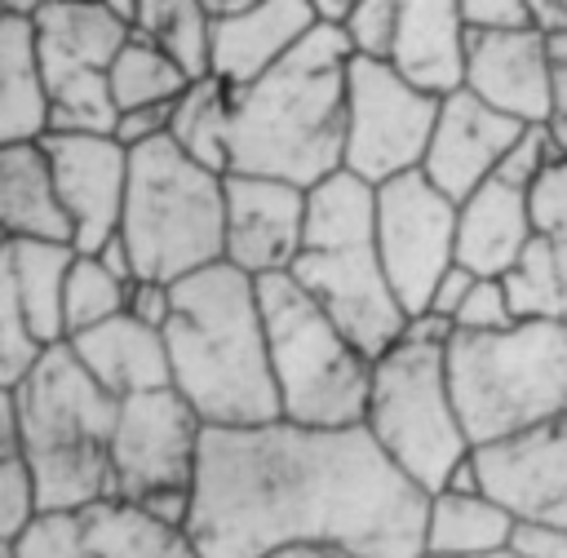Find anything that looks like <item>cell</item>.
<instances>
[{"label":"cell","mask_w":567,"mask_h":558,"mask_svg":"<svg viewBox=\"0 0 567 558\" xmlns=\"http://www.w3.org/2000/svg\"><path fill=\"white\" fill-rule=\"evenodd\" d=\"M40 514V492L31 478V465L18 456H0V540L13 545Z\"/></svg>","instance_id":"35"},{"label":"cell","mask_w":567,"mask_h":558,"mask_svg":"<svg viewBox=\"0 0 567 558\" xmlns=\"http://www.w3.org/2000/svg\"><path fill=\"white\" fill-rule=\"evenodd\" d=\"M102 4H106L115 18H124V22L133 27V18H137V4H142V0H102Z\"/></svg>","instance_id":"50"},{"label":"cell","mask_w":567,"mask_h":558,"mask_svg":"<svg viewBox=\"0 0 567 558\" xmlns=\"http://www.w3.org/2000/svg\"><path fill=\"white\" fill-rule=\"evenodd\" d=\"M49 133V93L35 58L31 13H0V146Z\"/></svg>","instance_id":"25"},{"label":"cell","mask_w":567,"mask_h":558,"mask_svg":"<svg viewBox=\"0 0 567 558\" xmlns=\"http://www.w3.org/2000/svg\"><path fill=\"white\" fill-rule=\"evenodd\" d=\"M266 558H368V554L354 545H341V540H292Z\"/></svg>","instance_id":"45"},{"label":"cell","mask_w":567,"mask_h":558,"mask_svg":"<svg viewBox=\"0 0 567 558\" xmlns=\"http://www.w3.org/2000/svg\"><path fill=\"white\" fill-rule=\"evenodd\" d=\"M66 345L89 368V376L115 399L173 385L164 328H151L128 310H120V314H111V319H102L93 328L71 332Z\"/></svg>","instance_id":"21"},{"label":"cell","mask_w":567,"mask_h":558,"mask_svg":"<svg viewBox=\"0 0 567 558\" xmlns=\"http://www.w3.org/2000/svg\"><path fill=\"white\" fill-rule=\"evenodd\" d=\"M434 115L439 93L412 84L390 58H350L341 168L372 186L421 168Z\"/></svg>","instance_id":"12"},{"label":"cell","mask_w":567,"mask_h":558,"mask_svg":"<svg viewBox=\"0 0 567 558\" xmlns=\"http://www.w3.org/2000/svg\"><path fill=\"white\" fill-rule=\"evenodd\" d=\"M257 297L279 416L297 425H363L372 354H363L288 270L261 275Z\"/></svg>","instance_id":"9"},{"label":"cell","mask_w":567,"mask_h":558,"mask_svg":"<svg viewBox=\"0 0 567 558\" xmlns=\"http://www.w3.org/2000/svg\"><path fill=\"white\" fill-rule=\"evenodd\" d=\"M532 22L545 31H567V0H527Z\"/></svg>","instance_id":"47"},{"label":"cell","mask_w":567,"mask_h":558,"mask_svg":"<svg viewBox=\"0 0 567 558\" xmlns=\"http://www.w3.org/2000/svg\"><path fill=\"white\" fill-rule=\"evenodd\" d=\"M377 252L408 319L425 314L439 275L456 261V199L421 168L377 182Z\"/></svg>","instance_id":"13"},{"label":"cell","mask_w":567,"mask_h":558,"mask_svg":"<svg viewBox=\"0 0 567 558\" xmlns=\"http://www.w3.org/2000/svg\"><path fill=\"white\" fill-rule=\"evenodd\" d=\"M470 22L456 0H399L390 62L430 93H452L465 80Z\"/></svg>","instance_id":"23"},{"label":"cell","mask_w":567,"mask_h":558,"mask_svg":"<svg viewBox=\"0 0 567 558\" xmlns=\"http://www.w3.org/2000/svg\"><path fill=\"white\" fill-rule=\"evenodd\" d=\"M40 350L44 345L35 341V332H31L27 314H22V301H18L9 235L0 230V385H18Z\"/></svg>","instance_id":"33"},{"label":"cell","mask_w":567,"mask_h":558,"mask_svg":"<svg viewBox=\"0 0 567 558\" xmlns=\"http://www.w3.org/2000/svg\"><path fill=\"white\" fill-rule=\"evenodd\" d=\"M319 22L315 0H257L248 9L213 18V62L208 71L226 84H248L275 66L310 27Z\"/></svg>","instance_id":"20"},{"label":"cell","mask_w":567,"mask_h":558,"mask_svg":"<svg viewBox=\"0 0 567 558\" xmlns=\"http://www.w3.org/2000/svg\"><path fill=\"white\" fill-rule=\"evenodd\" d=\"M288 275L372 359L408 328L377 252V186L346 168L306 190V230Z\"/></svg>","instance_id":"4"},{"label":"cell","mask_w":567,"mask_h":558,"mask_svg":"<svg viewBox=\"0 0 567 558\" xmlns=\"http://www.w3.org/2000/svg\"><path fill=\"white\" fill-rule=\"evenodd\" d=\"M168 111H173V102H164V106H128V111H115L111 133L133 151V146L151 142V137L168 133Z\"/></svg>","instance_id":"39"},{"label":"cell","mask_w":567,"mask_h":558,"mask_svg":"<svg viewBox=\"0 0 567 558\" xmlns=\"http://www.w3.org/2000/svg\"><path fill=\"white\" fill-rule=\"evenodd\" d=\"M337 27L354 58H390L394 27H399V0H350Z\"/></svg>","instance_id":"34"},{"label":"cell","mask_w":567,"mask_h":558,"mask_svg":"<svg viewBox=\"0 0 567 558\" xmlns=\"http://www.w3.org/2000/svg\"><path fill=\"white\" fill-rule=\"evenodd\" d=\"M13 252V283H18V301L22 314L35 332L40 345L66 341V275L75 261V244L71 239H9Z\"/></svg>","instance_id":"27"},{"label":"cell","mask_w":567,"mask_h":558,"mask_svg":"<svg viewBox=\"0 0 567 558\" xmlns=\"http://www.w3.org/2000/svg\"><path fill=\"white\" fill-rule=\"evenodd\" d=\"M470 31H496V27H523L532 22L527 0H456Z\"/></svg>","instance_id":"41"},{"label":"cell","mask_w":567,"mask_h":558,"mask_svg":"<svg viewBox=\"0 0 567 558\" xmlns=\"http://www.w3.org/2000/svg\"><path fill=\"white\" fill-rule=\"evenodd\" d=\"M97 257L120 275V279H137V270H133V257H128V248H124V239H120V230L97 248Z\"/></svg>","instance_id":"48"},{"label":"cell","mask_w":567,"mask_h":558,"mask_svg":"<svg viewBox=\"0 0 567 558\" xmlns=\"http://www.w3.org/2000/svg\"><path fill=\"white\" fill-rule=\"evenodd\" d=\"M306 190L284 177L226 168V244L221 261L244 275H284L301 248L306 230Z\"/></svg>","instance_id":"17"},{"label":"cell","mask_w":567,"mask_h":558,"mask_svg":"<svg viewBox=\"0 0 567 558\" xmlns=\"http://www.w3.org/2000/svg\"><path fill=\"white\" fill-rule=\"evenodd\" d=\"M474 270L470 266H461V261H452L443 275H439V283H434V292H430V306H425V314H439V319H447L452 323V314L461 310V301H465V292L474 288Z\"/></svg>","instance_id":"42"},{"label":"cell","mask_w":567,"mask_h":558,"mask_svg":"<svg viewBox=\"0 0 567 558\" xmlns=\"http://www.w3.org/2000/svg\"><path fill=\"white\" fill-rule=\"evenodd\" d=\"M425 500L368 425H204L186 536L199 558H266L292 540L425 558Z\"/></svg>","instance_id":"1"},{"label":"cell","mask_w":567,"mask_h":558,"mask_svg":"<svg viewBox=\"0 0 567 558\" xmlns=\"http://www.w3.org/2000/svg\"><path fill=\"white\" fill-rule=\"evenodd\" d=\"M22 425H18V390L0 385V456H18Z\"/></svg>","instance_id":"46"},{"label":"cell","mask_w":567,"mask_h":558,"mask_svg":"<svg viewBox=\"0 0 567 558\" xmlns=\"http://www.w3.org/2000/svg\"><path fill=\"white\" fill-rule=\"evenodd\" d=\"M0 558H13V545H4V540H0Z\"/></svg>","instance_id":"56"},{"label":"cell","mask_w":567,"mask_h":558,"mask_svg":"<svg viewBox=\"0 0 567 558\" xmlns=\"http://www.w3.org/2000/svg\"><path fill=\"white\" fill-rule=\"evenodd\" d=\"M346 4H350V0H315V9H319V18H328V22H337V18L346 13Z\"/></svg>","instance_id":"52"},{"label":"cell","mask_w":567,"mask_h":558,"mask_svg":"<svg viewBox=\"0 0 567 558\" xmlns=\"http://www.w3.org/2000/svg\"><path fill=\"white\" fill-rule=\"evenodd\" d=\"M133 31L168 49L190 75H208L213 62V13L204 0H142Z\"/></svg>","instance_id":"30"},{"label":"cell","mask_w":567,"mask_h":558,"mask_svg":"<svg viewBox=\"0 0 567 558\" xmlns=\"http://www.w3.org/2000/svg\"><path fill=\"white\" fill-rule=\"evenodd\" d=\"M549 239V248H554V257H558V275H563V297H567V226L563 230H554V235H545Z\"/></svg>","instance_id":"49"},{"label":"cell","mask_w":567,"mask_h":558,"mask_svg":"<svg viewBox=\"0 0 567 558\" xmlns=\"http://www.w3.org/2000/svg\"><path fill=\"white\" fill-rule=\"evenodd\" d=\"M230 111H235V84L221 75H195L168 111V137L199 164L226 173L230 168Z\"/></svg>","instance_id":"28"},{"label":"cell","mask_w":567,"mask_h":558,"mask_svg":"<svg viewBox=\"0 0 567 558\" xmlns=\"http://www.w3.org/2000/svg\"><path fill=\"white\" fill-rule=\"evenodd\" d=\"M0 230L9 239H71L44 142L0 146Z\"/></svg>","instance_id":"24"},{"label":"cell","mask_w":567,"mask_h":558,"mask_svg":"<svg viewBox=\"0 0 567 558\" xmlns=\"http://www.w3.org/2000/svg\"><path fill=\"white\" fill-rule=\"evenodd\" d=\"M527 208L536 235H554L567 226V151L536 173V182L527 186Z\"/></svg>","instance_id":"38"},{"label":"cell","mask_w":567,"mask_h":558,"mask_svg":"<svg viewBox=\"0 0 567 558\" xmlns=\"http://www.w3.org/2000/svg\"><path fill=\"white\" fill-rule=\"evenodd\" d=\"M44 0H4V9H13V13H31V9H40Z\"/></svg>","instance_id":"53"},{"label":"cell","mask_w":567,"mask_h":558,"mask_svg":"<svg viewBox=\"0 0 567 558\" xmlns=\"http://www.w3.org/2000/svg\"><path fill=\"white\" fill-rule=\"evenodd\" d=\"M120 239L142 279H182L221 261L226 173L190 159L168 133L128 151Z\"/></svg>","instance_id":"7"},{"label":"cell","mask_w":567,"mask_h":558,"mask_svg":"<svg viewBox=\"0 0 567 558\" xmlns=\"http://www.w3.org/2000/svg\"><path fill=\"white\" fill-rule=\"evenodd\" d=\"M474 558H527V554H518L514 545H505V549H492V554H474Z\"/></svg>","instance_id":"54"},{"label":"cell","mask_w":567,"mask_h":558,"mask_svg":"<svg viewBox=\"0 0 567 558\" xmlns=\"http://www.w3.org/2000/svg\"><path fill=\"white\" fill-rule=\"evenodd\" d=\"M514 319H567V297H563V275H558V257L549 248L545 235H536L518 261L501 275Z\"/></svg>","instance_id":"31"},{"label":"cell","mask_w":567,"mask_h":558,"mask_svg":"<svg viewBox=\"0 0 567 558\" xmlns=\"http://www.w3.org/2000/svg\"><path fill=\"white\" fill-rule=\"evenodd\" d=\"M518 518L487 492H430L425 500V558H474L505 549Z\"/></svg>","instance_id":"26"},{"label":"cell","mask_w":567,"mask_h":558,"mask_svg":"<svg viewBox=\"0 0 567 558\" xmlns=\"http://www.w3.org/2000/svg\"><path fill=\"white\" fill-rule=\"evenodd\" d=\"M199 438L204 421L173 385L120 399L111 434V496L186 527Z\"/></svg>","instance_id":"10"},{"label":"cell","mask_w":567,"mask_h":558,"mask_svg":"<svg viewBox=\"0 0 567 558\" xmlns=\"http://www.w3.org/2000/svg\"><path fill=\"white\" fill-rule=\"evenodd\" d=\"M518 554L527 558H567V527H549V523H518L514 540Z\"/></svg>","instance_id":"43"},{"label":"cell","mask_w":567,"mask_h":558,"mask_svg":"<svg viewBox=\"0 0 567 558\" xmlns=\"http://www.w3.org/2000/svg\"><path fill=\"white\" fill-rule=\"evenodd\" d=\"M509 323H518V319H514V306H509L501 275H478L474 288L465 292L461 310L452 314V328H461V332H496Z\"/></svg>","instance_id":"37"},{"label":"cell","mask_w":567,"mask_h":558,"mask_svg":"<svg viewBox=\"0 0 567 558\" xmlns=\"http://www.w3.org/2000/svg\"><path fill=\"white\" fill-rule=\"evenodd\" d=\"M13 558H199V549L186 527L120 496H102L75 509H40L13 540Z\"/></svg>","instance_id":"14"},{"label":"cell","mask_w":567,"mask_h":558,"mask_svg":"<svg viewBox=\"0 0 567 558\" xmlns=\"http://www.w3.org/2000/svg\"><path fill=\"white\" fill-rule=\"evenodd\" d=\"M0 13H9V9H4V0H0Z\"/></svg>","instance_id":"57"},{"label":"cell","mask_w":567,"mask_h":558,"mask_svg":"<svg viewBox=\"0 0 567 558\" xmlns=\"http://www.w3.org/2000/svg\"><path fill=\"white\" fill-rule=\"evenodd\" d=\"M549 44V89H554V120H567V31H545Z\"/></svg>","instance_id":"44"},{"label":"cell","mask_w":567,"mask_h":558,"mask_svg":"<svg viewBox=\"0 0 567 558\" xmlns=\"http://www.w3.org/2000/svg\"><path fill=\"white\" fill-rule=\"evenodd\" d=\"M248 4H257V0H204V9H208L213 18H221V13H235V9H248Z\"/></svg>","instance_id":"51"},{"label":"cell","mask_w":567,"mask_h":558,"mask_svg":"<svg viewBox=\"0 0 567 558\" xmlns=\"http://www.w3.org/2000/svg\"><path fill=\"white\" fill-rule=\"evenodd\" d=\"M31 31L49 93V128L111 133V62L133 27L102 0H44L31 9Z\"/></svg>","instance_id":"11"},{"label":"cell","mask_w":567,"mask_h":558,"mask_svg":"<svg viewBox=\"0 0 567 558\" xmlns=\"http://www.w3.org/2000/svg\"><path fill=\"white\" fill-rule=\"evenodd\" d=\"M558 155H563V142H558L554 124H523L518 137L509 142V151L501 155L496 177H505V182H514V186H532L536 173H540L549 159H558Z\"/></svg>","instance_id":"36"},{"label":"cell","mask_w":567,"mask_h":558,"mask_svg":"<svg viewBox=\"0 0 567 558\" xmlns=\"http://www.w3.org/2000/svg\"><path fill=\"white\" fill-rule=\"evenodd\" d=\"M523 120L496 111L492 102H483L478 93H470L465 84L439 97V115L430 128V146L421 159V173L452 199L470 195L478 182L496 177L501 155L509 151V142L518 137Z\"/></svg>","instance_id":"19"},{"label":"cell","mask_w":567,"mask_h":558,"mask_svg":"<svg viewBox=\"0 0 567 558\" xmlns=\"http://www.w3.org/2000/svg\"><path fill=\"white\" fill-rule=\"evenodd\" d=\"M128 283L133 279H120L97 252H75L66 275V337L120 314L128 306Z\"/></svg>","instance_id":"32"},{"label":"cell","mask_w":567,"mask_h":558,"mask_svg":"<svg viewBox=\"0 0 567 558\" xmlns=\"http://www.w3.org/2000/svg\"><path fill=\"white\" fill-rule=\"evenodd\" d=\"M483 492L518 523L567 527V407L474 447Z\"/></svg>","instance_id":"15"},{"label":"cell","mask_w":567,"mask_h":558,"mask_svg":"<svg viewBox=\"0 0 567 558\" xmlns=\"http://www.w3.org/2000/svg\"><path fill=\"white\" fill-rule=\"evenodd\" d=\"M461 84L523 124H549L554 120V89H549L545 27L523 22V27L470 31Z\"/></svg>","instance_id":"18"},{"label":"cell","mask_w":567,"mask_h":558,"mask_svg":"<svg viewBox=\"0 0 567 558\" xmlns=\"http://www.w3.org/2000/svg\"><path fill=\"white\" fill-rule=\"evenodd\" d=\"M173 390L204 425H257L279 416L257 279L230 261L173 279L164 323Z\"/></svg>","instance_id":"2"},{"label":"cell","mask_w":567,"mask_h":558,"mask_svg":"<svg viewBox=\"0 0 567 558\" xmlns=\"http://www.w3.org/2000/svg\"><path fill=\"white\" fill-rule=\"evenodd\" d=\"M443 359L474 447L567 407V319H518L496 332L452 328Z\"/></svg>","instance_id":"8"},{"label":"cell","mask_w":567,"mask_h":558,"mask_svg":"<svg viewBox=\"0 0 567 558\" xmlns=\"http://www.w3.org/2000/svg\"><path fill=\"white\" fill-rule=\"evenodd\" d=\"M53 186L71 226V244L80 252H97L124 217V186H128V146L115 133H71L49 128L44 137Z\"/></svg>","instance_id":"16"},{"label":"cell","mask_w":567,"mask_h":558,"mask_svg":"<svg viewBox=\"0 0 567 558\" xmlns=\"http://www.w3.org/2000/svg\"><path fill=\"white\" fill-rule=\"evenodd\" d=\"M350 44L319 18L275 66L235 89L230 168L315 186L341 168Z\"/></svg>","instance_id":"3"},{"label":"cell","mask_w":567,"mask_h":558,"mask_svg":"<svg viewBox=\"0 0 567 558\" xmlns=\"http://www.w3.org/2000/svg\"><path fill=\"white\" fill-rule=\"evenodd\" d=\"M18 390L22 461L31 465L40 509H75L111 496V434L120 399L106 394L66 341L35 354Z\"/></svg>","instance_id":"5"},{"label":"cell","mask_w":567,"mask_h":558,"mask_svg":"<svg viewBox=\"0 0 567 558\" xmlns=\"http://www.w3.org/2000/svg\"><path fill=\"white\" fill-rule=\"evenodd\" d=\"M128 314H137L142 323H151V328H164L168 323V314H173V283H164V279H133L128 283V306H124Z\"/></svg>","instance_id":"40"},{"label":"cell","mask_w":567,"mask_h":558,"mask_svg":"<svg viewBox=\"0 0 567 558\" xmlns=\"http://www.w3.org/2000/svg\"><path fill=\"white\" fill-rule=\"evenodd\" d=\"M554 133H558V142H563V151H567V120H558V124H554Z\"/></svg>","instance_id":"55"},{"label":"cell","mask_w":567,"mask_h":558,"mask_svg":"<svg viewBox=\"0 0 567 558\" xmlns=\"http://www.w3.org/2000/svg\"><path fill=\"white\" fill-rule=\"evenodd\" d=\"M447 319L412 314L408 328L372 359V390L363 412V425L381 452L425 492H439L452 465L474 447L447 385Z\"/></svg>","instance_id":"6"},{"label":"cell","mask_w":567,"mask_h":558,"mask_svg":"<svg viewBox=\"0 0 567 558\" xmlns=\"http://www.w3.org/2000/svg\"><path fill=\"white\" fill-rule=\"evenodd\" d=\"M532 239L536 226L527 208V186L487 177L456 199V261L474 275H505Z\"/></svg>","instance_id":"22"},{"label":"cell","mask_w":567,"mask_h":558,"mask_svg":"<svg viewBox=\"0 0 567 558\" xmlns=\"http://www.w3.org/2000/svg\"><path fill=\"white\" fill-rule=\"evenodd\" d=\"M195 75L168 49H159L142 31H128V40L120 44V53L111 62V102H115V111H128V106H164Z\"/></svg>","instance_id":"29"}]
</instances>
